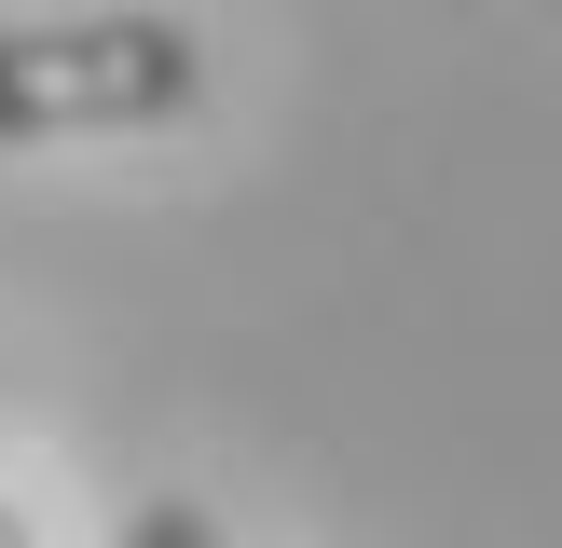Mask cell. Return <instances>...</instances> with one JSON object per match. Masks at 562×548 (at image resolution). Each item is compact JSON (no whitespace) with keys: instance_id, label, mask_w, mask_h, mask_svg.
Wrapping results in <instances>:
<instances>
[{"instance_id":"1","label":"cell","mask_w":562,"mask_h":548,"mask_svg":"<svg viewBox=\"0 0 562 548\" xmlns=\"http://www.w3.org/2000/svg\"><path fill=\"white\" fill-rule=\"evenodd\" d=\"M206 110V42L179 14L0 27V137H137Z\"/></svg>"},{"instance_id":"2","label":"cell","mask_w":562,"mask_h":548,"mask_svg":"<svg viewBox=\"0 0 562 548\" xmlns=\"http://www.w3.org/2000/svg\"><path fill=\"white\" fill-rule=\"evenodd\" d=\"M124 548H220V521L192 507V493H151V507L124 521Z\"/></svg>"},{"instance_id":"3","label":"cell","mask_w":562,"mask_h":548,"mask_svg":"<svg viewBox=\"0 0 562 548\" xmlns=\"http://www.w3.org/2000/svg\"><path fill=\"white\" fill-rule=\"evenodd\" d=\"M0 548H27V521H14V507H0Z\"/></svg>"}]
</instances>
